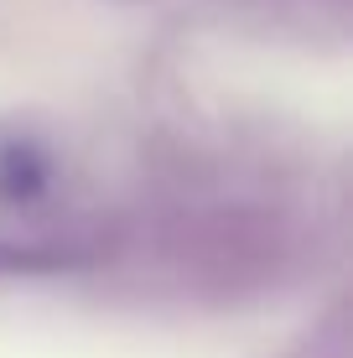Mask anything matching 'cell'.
<instances>
[{
    "label": "cell",
    "instance_id": "cell-1",
    "mask_svg": "<svg viewBox=\"0 0 353 358\" xmlns=\"http://www.w3.org/2000/svg\"><path fill=\"white\" fill-rule=\"evenodd\" d=\"M57 182V156L36 135L6 130L0 135V203L6 208H36Z\"/></svg>",
    "mask_w": 353,
    "mask_h": 358
}]
</instances>
